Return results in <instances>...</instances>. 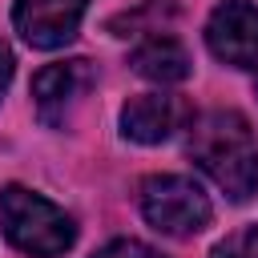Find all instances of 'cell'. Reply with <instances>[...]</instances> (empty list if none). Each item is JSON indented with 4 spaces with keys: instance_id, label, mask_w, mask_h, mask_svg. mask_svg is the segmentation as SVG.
Segmentation results:
<instances>
[{
    "instance_id": "obj_1",
    "label": "cell",
    "mask_w": 258,
    "mask_h": 258,
    "mask_svg": "<svg viewBox=\"0 0 258 258\" xmlns=\"http://www.w3.org/2000/svg\"><path fill=\"white\" fill-rule=\"evenodd\" d=\"M185 153L230 202L246 206L258 194V137L238 109H214L194 117Z\"/></svg>"
},
{
    "instance_id": "obj_2",
    "label": "cell",
    "mask_w": 258,
    "mask_h": 258,
    "mask_svg": "<svg viewBox=\"0 0 258 258\" xmlns=\"http://www.w3.org/2000/svg\"><path fill=\"white\" fill-rule=\"evenodd\" d=\"M0 230L28 258H60L77 242L73 218L60 206H52L44 194H32L24 185L0 189Z\"/></svg>"
},
{
    "instance_id": "obj_3",
    "label": "cell",
    "mask_w": 258,
    "mask_h": 258,
    "mask_svg": "<svg viewBox=\"0 0 258 258\" xmlns=\"http://www.w3.org/2000/svg\"><path fill=\"white\" fill-rule=\"evenodd\" d=\"M137 202H141V218L165 238H194L214 218V206H210L206 189L194 177H181V173L145 177Z\"/></svg>"
},
{
    "instance_id": "obj_4",
    "label": "cell",
    "mask_w": 258,
    "mask_h": 258,
    "mask_svg": "<svg viewBox=\"0 0 258 258\" xmlns=\"http://www.w3.org/2000/svg\"><path fill=\"white\" fill-rule=\"evenodd\" d=\"M206 44L222 64L242 69L258 89V8L250 0H222L206 20Z\"/></svg>"
},
{
    "instance_id": "obj_5",
    "label": "cell",
    "mask_w": 258,
    "mask_h": 258,
    "mask_svg": "<svg viewBox=\"0 0 258 258\" xmlns=\"http://www.w3.org/2000/svg\"><path fill=\"white\" fill-rule=\"evenodd\" d=\"M97 85V73L89 60H56V64H44L36 77H32V101H36V117L40 125L48 129H64L73 109L81 105V97Z\"/></svg>"
},
{
    "instance_id": "obj_6",
    "label": "cell",
    "mask_w": 258,
    "mask_h": 258,
    "mask_svg": "<svg viewBox=\"0 0 258 258\" xmlns=\"http://www.w3.org/2000/svg\"><path fill=\"white\" fill-rule=\"evenodd\" d=\"M85 8H89V0H16L12 24L24 36V44L52 52V48H64L77 36Z\"/></svg>"
},
{
    "instance_id": "obj_7",
    "label": "cell",
    "mask_w": 258,
    "mask_h": 258,
    "mask_svg": "<svg viewBox=\"0 0 258 258\" xmlns=\"http://www.w3.org/2000/svg\"><path fill=\"white\" fill-rule=\"evenodd\" d=\"M185 125H194V113L173 93H137L121 105V137L137 145H161Z\"/></svg>"
},
{
    "instance_id": "obj_8",
    "label": "cell",
    "mask_w": 258,
    "mask_h": 258,
    "mask_svg": "<svg viewBox=\"0 0 258 258\" xmlns=\"http://www.w3.org/2000/svg\"><path fill=\"white\" fill-rule=\"evenodd\" d=\"M129 69L153 85H181L189 77V52L177 36L169 32H149L133 44L129 52Z\"/></svg>"
},
{
    "instance_id": "obj_9",
    "label": "cell",
    "mask_w": 258,
    "mask_h": 258,
    "mask_svg": "<svg viewBox=\"0 0 258 258\" xmlns=\"http://www.w3.org/2000/svg\"><path fill=\"white\" fill-rule=\"evenodd\" d=\"M210 258H258V222L226 234V238L210 250Z\"/></svg>"
},
{
    "instance_id": "obj_10",
    "label": "cell",
    "mask_w": 258,
    "mask_h": 258,
    "mask_svg": "<svg viewBox=\"0 0 258 258\" xmlns=\"http://www.w3.org/2000/svg\"><path fill=\"white\" fill-rule=\"evenodd\" d=\"M93 258H165V254L153 250L149 242H137V238H113V242L101 246Z\"/></svg>"
},
{
    "instance_id": "obj_11",
    "label": "cell",
    "mask_w": 258,
    "mask_h": 258,
    "mask_svg": "<svg viewBox=\"0 0 258 258\" xmlns=\"http://www.w3.org/2000/svg\"><path fill=\"white\" fill-rule=\"evenodd\" d=\"M12 64H16V60H12V48L0 40V97H4L8 85H12Z\"/></svg>"
}]
</instances>
